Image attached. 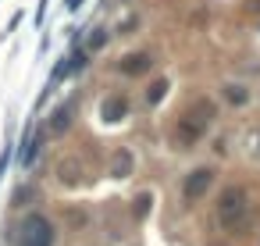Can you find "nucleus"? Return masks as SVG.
Returning <instances> with one entry per match:
<instances>
[{"instance_id": "f257e3e1", "label": "nucleus", "mask_w": 260, "mask_h": 246, "mask_svg": "<svg viewBox=\"0 0 260 246\" xmlns=\"http://www.w3.org/2000/svg\"><path fill=\"white\" fill-rule=\"evenodd\" d=\"M18 246H54V228L43 214H29L18 232Z\"/></svg>"}, {"instance_id": "f03ea898", "label": "nucleus", "mask_w": 260, "mask_h": 246, "mask_svg": "<svg viewBox=\"0 0 260 246\" xmlns=\"http://www.w3.org/2000/svg\"><path fill=\"white\" fill-rule=\"evenodd\" d=\"M217 218H221V228H235L246 218V193L242 189H225V193H221Z\"/></svg>"}, {"instance_id": "7ed1b4c3", "label": "nucleus", "mask_w": 260, "mask_h": 246, "mask_svg": "<svg viewBox=\"0 0 260 246\" xmlns=\"http://www.w3.org/2000/svg\"><path fill=\"white\" fill-rule=\"evenodd\" d=\"M210 186H214V172L210 168H196V172H189V179L182 182V196L189 203H196L200 196H207Z\"/></svg>"}, {"instance_id": "20e7f679", "label": "nucleus", "mask_w": 260, "mask_h": 246, "mask_svg": "<svg viewBox=\"0 0 260 246\" xmlns=\"http://www.w3.org/2000/svg\"><path fill=\"white\" fill-rule=\"evenodd\" d=\"M203 136V125H200V121H193L189 114H185V118H178V125H175V143L178 146H185V150H189L196 139Z\"/></svg>"}, {"instance_id": "39448f33", "label": "nucleus", "mask_w": 260, "mask_h": 246, "mask_svg": "<svg viewBox=\"0 0 260 246\" xmlns=\"http://www.w3.org/2000/svg\"><path fill=\"white\" fill-rule=\"evenodd\" d=\"M100 114H103L107 125H118V121L128 114V100H125V97H107L103 107H100Z\"/></svg>"}, {"instance_id": "423d86ee", "label": "nucleus", "mask_w": 260, "mask_h": 246, "mask_svg": "<svg viewBox=\"0 0 260 246\" xmlns=\"http://www.w3.org/2000/svg\"><path fill=\"white\" fill-rule=\"evenodd\" d=\"M71 114H75V104H71V100L54 107V118H50V132H54V136H61V132L71 125Z\"/></svg>"}, {"instance_id": "0eeeda50", "label": "nucleus", "mask_w": 260, "mask_h": 246, "mask_svg": "<svg viewBox=\"0 0 260 246\" xmlns=\"http://www.w3.org/2000/svg\"><path fill=\"white\" fill-rule=\"evenodd\" d=\"M150 64H154L150 54H128V57L118 64V71H121V75H143V71H150Z\"/></svg>"}, {"instance_id": "6e6552de", "label": "nucleus", "mask_w": 260, "mask_h": 246, "mask_svg": "<svg viewBox=\"0 0 260 246\" xmlns=\"http://www.w3.org/2000/svg\"><path fill=\"white\" fill-rule=\"evenodd\" d=\"M79 172H82L79 160H61V164H57V179H61L64 186H75V182H79Z\"/></svg>"}, {"instance_id": "1a4fd4ad", "label": "nucleus", "mask_w": 260, "mask_h": 246, "mask_svg": "<svg viewBox=\"0 0 260 246\" xmlns=\"http://www.w3.org/2000/svg\"><path fill=\"white\" fill-rule=\"evenodd\" d=\"M164 93H168V78H157L150 90H146V104H161L164 100Z\"/></svg>"}, {"instance_id": "9d476101", "label": "nucleus", "mask_w": 260, "mask_h": 246, "mask_svg": "<svg viewBox=\"0 0 260 246\" xmlns=\"http://www.w3.org/2000/svg\"><path fill=\"white\" fill-rule=\"evenodd\" d=\"M150 203H154V196H150V193H139V196H136V207H132L136 221H143V218H146V211H150Z\"/></svg>"}, {"instance_id": "9b49d317", "label": "nucleus", "mask_w": 260, "mask_h": 246, "mask_svg": "<svg viewBox=\"0 0 260 246\" xmlns=\"http://www.w3.org/2000/svg\"><path fill=\"white\" fill-rule=\"evenodd\" d=\"M128 168H132V157H128V153H118V157H114V164H110V172H114L118 179H125V175H128Z\"/></svg>"}, {"instance_id": "f8f14e48", "label": "nucleus", "mask_w": 260, "mask_h": 246, "mask_svg": "<svg viewBox=\"0 0 260 246\" xmlns=\"http://www.w3.org/2000/svg\"><path fill=\"white\" fill-rule=\"evenodd\" d=\"M225 97H228L232 104H246V100H249V93H246L242 86H225Z\"/></svg>"}, {"instance_id": "ddd939ff", "label": "nucleus", "mask_w": 260, "mask_h": 246, "mask_svg": "<svg viewBox=\"0 0 260 246\" xmlns=\"http://www.w3.org/2000/svg\"><path fill=\"white\" fill-rule=\"evenodd\" d=\"M29 196H32V189H29V186H22V189L15 193V207H25V200H29Z\"/></svg>"}, {"instance_id": "4468645a", "label": "nucleus", "mask_w": 260, "mask_h": 246, "mask_svg": "<svg viewBox=\"0 0 260 246\" xmlns=\"http://www.w3.org/2000/svg\"><path fill=\"white\" fill-rule=\"evenodd\" d=\"M68 221L75 225V228H82V225H86V214H82V211H68Z\"/></svg>"}, {"instance_id": "2eb2a0df", "label": "nucleus", "mask_w": 260, "mask_h": 246, "mask_svg": "<svg viewBox=\"0 0 260 246\" xmlns=\"http://www.w3.org/2000/svg\"><path fill=\"white\" fill-rule=\"evenodd\" d=\"M103 39H107L103 32H96V36H89V50H100V47H103Z\"/></svg>"}, {"instance_id": "dca6fc26", "label": "nucleus", "mask_w": 260, "mask_h": 246, "mask_svg": "<svg viewBox=\"0 0 260 246\" xmlns=\"http://www.w3.org/2000/svg\"><path fill=\"white\" fill-rule=\"evenodd\" d=\"M64 8H68V11H79V8H82V0H68Z\"/></svg>"}]
</instances>
